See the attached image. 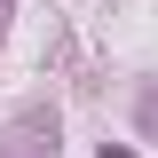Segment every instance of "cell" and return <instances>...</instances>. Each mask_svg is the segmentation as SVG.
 Returning <instances> with one entry per match:
<instances>
[{"label":"cell","instance_id":"1","mask_svg":"<svg viewBox=\"0 0 158 158\" xmlns=\"http://www.w3.org/2000/svg\"><path fill=\"white\" fill-rule=\"evenodd\" d=\"M103 158H135V150H103Z\"/></svg>","mask_w":158,"mask_h":158}]
</instances>
